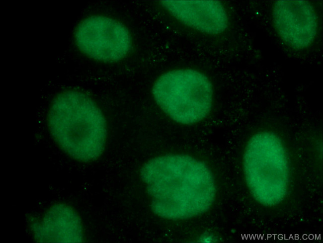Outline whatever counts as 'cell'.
<instances>
[{
	"label": "cell",
	"mask_w": 323,
	"mask_h": 243,
	"mask_svg": "<svg viewBox=\"0 0 323 243\" xmlns=\"http://www.w3.org/2000/svg\"><path fill=\"white\" fill-rule=\"evenodd\" d=\"M151 208L165 219L190 218L206 212L216 195L213 174L203 162L184 155L153 159L141 169Z\"/></svg>",
	"instance_id": "cell-1"
},
{
	"label": "cell",
	"mask_w": 323,
	"mask_h": 243,
	"mask_svg": "<svg viewBox=\"0 0 323 243\" xmlns=\"http://www.w3.org/2000/svg\"><path fill=\"white\" fill-rule=\"evenodd\" d=\"M48 125L58 146L77 160L94 161L104 149L105 118L95 103L81 92L67 90L57 95L49 110Z\"/></svg>",
	"instance_id": "cell-2"
},
{
	"label": "cell",
	"mask_w": 323,
	"mask_h": 243,
	"mask_svg": "<svg viewBox=\"0 0 323 243\" xmlns=\"http://www.w3.org/2000/svg\"><path fill=\"white\" fill-rule=\"evenodd\" d=\"M246 182L254 199L266 206L281 202L290 181L287 153L281 139L270 132H260L249 140L243 157Z\"/></svg>",
	"instance_id": "cell-3"
},
{
	"label": "cell",
	"mask_w": 323,
	"mask_h": 243,
	"mask_svg": "<svg viewBox=\"0 0 323 243\" xmlns=\"http://www.w3.org/2000/svg\"><path fill=\"white\" fill-rule=\"evenodd\" d=\"M152 92L161 109L181 124L202 120L212 106L213 90L210 81L205 75L192 69L163 74L155 82Z\"/></svg>",
	"instance_id": "cell-4"
},
{
	"label": "cell",
	"mask_w": 323,
	"mask_h": 243,
	"mask_svg": "<svg viewBox=\"0 0 323 243\" xmlns=\"http://www.w3.org/2000/svg\"><path fill=\"white\" fill-rule=\"evenodd\" d=\"M78 48L95 60L113 62L124 58L131 47L130 33L119 21L94 15L81 21L75 34Z\"/></svg>",
	"instance_id": "cell-5"
},
{
	"label": "cell",
	"mask_w": 323,
	"mask_h": 243,
	"mask_svg": "<svg viewBox=\"0 0 323 243\" xmlns=\"http://www.w3.org/2000/svg\"><path fill=\"white\" fill-rule=\"evenodd\" d=\"M273 20L281 39L292 48L310 46L318 31V20L312 5L304 0H278L274 4Z\"/></svg>",
	"instance_id": "cell-6"
},
{
	"label": "cell",
	"mask_w": 323,
	"mask_h": 243,
	"mask_svg": "<svg viewBox=\"0 0 323 243\" xmlns=\"http://www.w3.org/2000/svg\"><path fill=\"white\" fill-rule=\"evenodd\" d=\"M35 240L39 243H75L83 241L81 219L71 207L64 203L50 206L31 224Z\"/></svg>",
	"instance_id": "cell-7"
},
{
	"label": "cell",
	"mask_w": 323,
	"mask_h": 243,
	"mask_svg": "<svg viewBox=\"0 0 323 243\" xmlns=\"http://www.w3.org/2000/svg\"><path fill=\"white\" fill-rule=\"evenodd\" d=\"M162 4L177 19L199 31L216 35L228 26L227 12L218 1L168 0Z\"/></svg>",
	"instance_id": "cell-8"
},
{
	"label": "cell",
	"mask_w": 323,
	"mask_h": 243,
	"mask_svg": "<svg viewBox=\"0 0 323 243\" xmlns=\"http://www.w3.org/2000/svg\"><path fill=\"white\" fill-rule=\"evenodd\" d=\"M198 241L201 243H208L216 242L217 240L214 235L210 233H205L199 237Z\"/></svg>",
	"instance_id": "cell-9"
}]
</instances>
